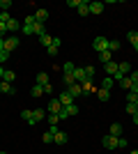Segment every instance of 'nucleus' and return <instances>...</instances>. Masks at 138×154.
Returning a JSON list of instances; mask_svg holds the SVG:
<instances>
[{
    "label": "nucleus",
    "mask_w": 138,
    "mask_h": 154,
    "mask_svg": "<svg viewBox=\"0 0 138 154\" xmlns=\"http://www.w3.org/2000/svg\"><path fill=\"white\" fill-rule=\"evenodd\" d=\"M35 28H37V21H35L32 14H28L23 26H21V30H23V35H35Z\"/></svg>",
    "instance_id": "f257e3e1"
},
{
    "label": "nucleus",
    "mask_w": 138,
    "mask_h": 154,
    "mask_svg": "<svg viewBox=\"0 0 138 154\" xmlns=\"http://www.w3.org/2000/svg\"><path fill=\"white\" fill-rule=\"evenodd\" d=\"M19 37H16V35H12V37H7L5 39V46H2V51L5 53H12V51H16V48H19Z\"/></svg>",
    "instance_id": "f03ea898"
},
{
    "label": "nucleus",
    "mask_w": 138,
    "mask_h": 154,
    "mask_svg": "<svg viewBox=\"0 0 138 154\" xmlns=\"http://www.w3.org/2000/svg\"><path fill=\"white\" fill-rule=\"evenodd\" d=\"M69 115H78V106L76 103H72V106H62V110H60V120H69Z\"/></svg>",
    "instance_id": "7ed1b4c3"
},
{
    "label": "nucleus",
    "mask_w": 138,
    "mask_h": 154,
    "mask_svg": "<svg viewBox=\"0 0 138 154\" xmlns=\"http://www.w3.org/2000/svg\"><path fill=\"white\" fill-rule=\"evenodd\" d=\"M92 48H94L97 53L108 51V39H106V37H94V42H92Z\"/></svg>",
    "instance_id": "20e7f679"
},
{
    "label": "nucleus",
    "mask_w": 138,
    "mask_h": 154,
    "mask_svg": "<svg viewBox=\"0 0 138 154\" xmlns=\"http://www.w3.org/2000/svg\"><path fill=\"white\" fill-rule=\"evenodd\" d=\"M101 145H104L106 149H118V138H115V136H104V140H101Z\"/></svg>",
    "instance_id": "39448f33"
},
{
    "label": "nucleus",
    "mask_w": 138,
    "mask_h": 154,
    "mask_svg": "<svg viewBox=\"0 0 138 154\" xmlns=\"http://www.w3.org/2000/svg\"><path fill=\"white\" fill-rule=\"evenodd\" d=\"M60 110H62L60 99H51V101H48V113H51V115H60Z\"/></svg>",
    "instance_id": "423d86ee"
},
{
    "label": "nucleus",
    "mask_w": 138,
    "mask_h": 154,
    "mask_svg": "<svg viewBox=\"0 0 138 154\" xmlns=\"http://www.w3.org/2000/svg\"><path fill=\"white\" fill-rule=\"evenodd\" d=\"M60 44H62V42H60V37H53V44L48 46V48H46V53H48L51 58H55V55H58V48H60Z\"/></svg>",
    "instance_id": "0eeeda50"
},
{
    "label": "nucleus",
    "mask_w": 138,
    "mask_h": 154,
    "mask_svg": "<svg viewBox=\"0 0 138 154\" xmlns=\"http://www.w3.org/2000/svg\"><path fill=\"white\" fill-rule=\"evenodd\" d=\"M32 16H35V21H37V23H44V26H46V21H48V12H46V9H37Z\"/></svg>",
    "instance_id": "6e6552de"
},
{
    "label": "nucleus",
    "mask_w": 138,
    "mask_h": 154,
    "mask_svg": "<svg viewBox=\"0 0 138 154\" xmlns=\"http://www.w3.org/2000/svg\"><path fill=\"white\" fill-rule=\"evenodd\" d=\"M74 81H76V83H85V81H87L83 67H76V69H74Z\"/></svg>",
    "instance_id": "1a4fd4ad"
},
{
    "label": "nucleus",
    "mask_w": 138,
    "mask_h": 154,
    "mask_svg": "<svg viewBox=\"0 0 138 154\" xmlns=\"http://www.w3.org/2000/svg\"><path fill=\"white\" fill-rule=\"evenodd\" d=\"M104 67H106V76L115 78V74H118V62H113V60H111V62H106Z\"/></svg>",
    "instance_id": "9d476101"
},
{
    "label": "nucleus",
    "mask_w": 138,
    "mask_h": 154,
    "mask_svg": "<svg viewBox=\"0 0 138 154\" xmlns=\"http://www.w3.org/2000/svg\"><path fill=\"white\" fill-rule=\"evenodd\" d=\"M67 90H69V94H72L74 99H78V97H83V90H81V83H74V85H69Z\"/></svg>",
    "instance_id": "9b49d317"
},
{
    "label": "nucleus",
    "mask_w": 138,
    "mask_h": 154,
    "mask_svg": "<svg viewBox=\"0 0 138 154\" xmlns=\"http://www.w3.org/2000/svg\"><path fill=\"white\" fill-rule=\"evenodd\" d=\"M122 131H124V129H122V124H120V122H113L111 129H108V134L115 136V138H120V136H122Z\"/></svg>",
    "instance_id": "f8f14e48"
},
{
    "label": "nucleus",
    "mask_w": 138,
    "mask_h": 154,
    "mask_svg": "<svg viewBox=\"0 0 138 154\" xmlns=\"http://www.w3.org/2000/svg\"><path fill=\"white\" fill-rule=\"evenodd\" d=\"M118 71L122 76H127V74H131V64L127 62V60H122V62H118Z\"/></svg>",
    "instance_id": "ddd939ff"
},
{
    "label": "nucleus",
    "mask_w": 138,
    "mask_h": 154,
    "mask_svg": "<svg viewBox=\"0 0 138 154\" xmlns=\"http://www.w3.org/2000/svg\"><path fill=\"white\" fill-rule=\"evenodd\" d=\"M60 103H62V106H72L74 103V97L69 94V90H65L62 94H60Z\"/></svg>",
    "instance_id": "4468645a"
},
{
    "label": "nucleus",
    "mask_w": 138,
    "mask_h": 154,
    "mask_svg": "<svg viewBox=\"0 0 138 154\" xmlns=\"http://www.w3.org/2000/svg\"><path fill=\"white\" fill-rule=\"evenodd\" d=\"M104 2H90V14H94V16H99V14L104 12Z\"/></svg>",
    "instance_id": "2eb2a0df"
},
{
    "label": "nucleus",
    "mask_w": 138,
    "mask_h": 154,
    "mask_svg": "<svg viewBox=\"0 0 138 154\" xmlns=\"http://www.w3.org/2000/svg\"><path fill=\"white\" fill-rule=\"evenodd\" d=\"M14 88H12V83H5V81H0V94H14Z\"/></svg>",
    "instance_id": "dca6fc26"
},
{
    "label": "nucleus",
    "mask_w": 138,
    "mask_h": 154,
    "mask_svg": "<svg viewBox=\"0 0 138 154\" xmlns=\"http://www.w3.org/2000/svg\"><path fill=\"white\" fill-rule=\"evenodd\" d=\"M35 83H37V85H41V88H44V85H48V83H51V81H48V74H46V71H39V74H37V81H35Z\"/></svg>",
    "instance_id": "f3484780"
},
{
    "label": "nucleus",
    "mask_w": 138,
    "mask_h": 154,
    "mask_svg": "<svg viewBox=\"0 0 138 154\" xmlns=\"http://www.w3.org/2000/svg\"><path fill=\"white\" fill-rule=\"evenodd\" d=\"M7 30L14 35V32H19V30H21V23H19L16 19H9V21H7Z\"/></svg>",
    "instance_id": "a211bd4d"
},
{
    "label": "nucleus",
    "mask_w": 138,
    "mask_h": 154,
    "mask_svg": "<svg viewBox=\"0 0 138 154\" xmlns=\"http://www.w3.org/2000/svg\"><path fill=\"white\" fill-rule=\"evenodd\" d=\"M44 115H46V110H44V108H35V110H32V122L37 124L39 120H46Z\"/></svg>",
    "instance_id": "6ab92c4d"
},
{
    "label": "nucleus",
    "mask_w": 138,
    "mask_h": 154,
    "mask_svg": "<svg viewBox=\"0 0 138 154\" xmlns=\"http://www.w3.org/2000/svg\"><path fill=\"white\" fill-rule=\"evenodd\" d=\"M53 143H55V145H65L67 143V134L65 131H58V134L53 136Z\"/></svg>",
    "instance_id": "aec40b11"
},
{
    "label": "nucleus",
    "mask_w": 138,
    "mask_h": 154,
    "mask_svg": "<svg viewBox=\"0 0 138 154\" xmlns=\"http://www.w3.org/2000/svg\"><path fill=\"white\" fill-rule=\"evenodd\" d=\"M76 12H78L81 16H87V14H90V2H87V0H83V2H81V7L76 9Z\"/></svg>",
    "instance_id": "412c9836"
},
{
    "label": "nucleus",
    "mask_w": 138,
    "mask_h": 154,
    "mask_svg": "<svg viewBox=\"0 0 138 154\" xmlns=\"http://www.w3.org/2000/svg\"><path fill=\"white\" fill-rule=\"evenodd\" d=\"M97 97L101 99V101H108V99H111V90H104V88H99V90H97Z\"/></svg>",
    "instance_id": "4be33fe9"
},
{
    "label": "nucleus",
    "mask_w": 138,
    "mask_h": 154,
    "mask_svg": "<svg viewBox=\"0 0 138 154\" xmlns=\"http://www.w3.org/2000/svg\"><path fill=\"white\" fill-rule=\"evenodd\" d=\"M21 117H23V120H26V122L28 124H32V127H35V122H32V110H21Z\"/></svg>",
    "instance_id": "5701e85b"
},
{
    "label": "nucleus",
    "mask_w": 138,
    "mask_h": 154,
    "mask_svg": "<svg viewBox=\"0 0 138 154\" xmlns=\"http://www.w3.org/2000/svg\"><path fill=\"white\" fill-rule=\"evenodd\" d=\"M113 85H115V78H111V76H106L104 81H101V88H104V90H111Z\"/></svg>",
    "instance_id": "b1692460"
},
{
    "label": "nucleus",
    "mask_w": 138,
    "mask_h": 154,
    "mask_svg": "<svg viewBox=\"0 0 138 154\" xmlns=\"http://www.w3.org/2000/svg\"><path fill=\"white\" fill-rule=\"evenodd\" d=\"M120 48H122V44H120L118 39H111V42H108V51H111V53L120 51Z\"/></svg>",
    "instance_id": "393cba45"
},
{
    "label": "nucleus",
    "mask_w": 138,
    "mask_h": 154,
    "mask_svg": "<svg viewBox=\"0 0 138 154\" xmlns=\"http://www.w3.org/2000/svg\"><path fill=\"white\" fill-rule=\"evenodd\" d=\"M97 55H99V62H111V55H113V53L111 51H104V53H97Z\"/></svg>",
    "instance_id": "a878e982"
},
{
    "label": "nucleus",
    "mask_w": 138,
    "mask_h": 154,
    "mask_svg": "<svg viewBox=\"0 0 138 154\" xmlns=\"http://www.w3.org/2000/svg\"><path fill=\"white\" fill-rule=\"evenodd\" d=\"M2 81H5V83H12V81H16V74H14V71H9V69H5V76H2Z\"/></svg>",
    "instance_id": "bb28decb"
},
{
    "label": "nucleus",
    "mask_w": 138,
    "mask_h": 154,
    "mask_svg": "<svg viewBox=\"0 0 138 154\" xmlns=\"http://www.w3.org/2000/svg\"><path fill=\"white\" fill-rule=\"evenodd\" d=\"M39 42H41V44L46 46V48H48V46L53 44V37H51V35H48V32H46V35H41V37H39Z\"/></svg>",
    "instance_id": "cd10ccee"
},
{
    "label": "nucleus",
    "mask_w": 138,
    "mask_h": 154,
    "mask_svg": "<svg viewBox=\"0 0 138 154\" xmlns=\"http://www.w3.org/2000/svg\"><path fill=\"white\" fill-rule=\"evenodd\" d=\"M127 39H129V44H133V46H136V44H138V32H136V30H129Z\"/></svg>",
    "instance_id": "c85d7f7f"
},
{
    "label": "nucleus",
    "mask_w": 138,
    "mask_h": 154,
    "mask_svg": "<svg viewBox=\"0 0 138 154\" xmlns=\"http://www.w3.org/2000/svg\"><path fill=\"white\" fill-rule=\"evenodd\" d=\"M118 83H120V88H122V90H127V92H129V88H131V78H122V81H118Z\"/></svg>",
    "instance_id": "c756f323"
},
{
    "label": "nucleus",
    "mask_w": 138,
    "mask_h": 154,
    "mask_svg": "<svg viewBox=\"0 0 138 154\" xmlns=\"http://www.w3.org/2000/svg\"><path fill=\"white\" fill-rule=\"evenodd\" d=\"M127 113H129L131 117L138 113V108H136V103H133V101H127Z\"/></svg>",
    "instance_id": "7c9ffc66"
},
{
    "label": "nucleus",
    "mask_w": 138,
    "mask_h": 154,
    "mask_svg": "<svg viewBox=\"0 0 138 154\" xmlns=\"http://www.w3.org/2000/svg\"><path fill=\"white\" fill-rule=\"evenodd\" d=\"M35 35H37V37L46 35V26H44V23H37V28H35Z\"/></svg>",
    "instance_id": "2f4dec72"
},
{
    "label": "nucleus",
    "mask_w": 138,
    "mask_h": 154,
    "mask_svg": "<svg viewBox=\"0 0 138 154\" xmlns=\"http://www.w3.org/2000/svg\"><path fill=\"white\" fill-rule=\"evenodd\" d=\"M74 69H76V64H74V62H65V67H62L65 74H74Z\"/></svg>",
    "instance_id": "473e14b6"
},
{
    "label": "nucleus",
    "mask_w": 138,
    "mask_h": 154,
    "mask_svg": "<svg viewBox=\"0 0 138 154\" xmlns=\"http://www.w3.org/2000/svg\"><path fill=\"white\" fill-rule=\"evenodd\" d=\"M83 69H85V78H87V81H92V76H94V67L87 64V67H83Z\"/></svg>",
    "instance_id": "72a5a7b5"
},
{
    "label": "nucleus",
    "mask_w": 138,
    "mask_h": 154,
    "mask_svg": "<svg viewBox=\"0 0 138 154\" xmlns=\"http://www.w3.org/2000/svg\"><path fill=\"white\" fill-rule=\"evenodd\" d=\"M41 94H44V88L35 83V85H32V97H41Z\"/></svg>",
    "instance_id": "f704fd0d"
},
{
    "label": "nucleus",
    "mask_w": 138,
    "mask_h": 154,
    "mask_svg": "<svg viewBox=\"0 0 138 154\" xmlns=\"http://www.w3.org/2000/svg\"><path fill=\"white\" fill-rule=\"evenodd\" d=\"M81 90H83V94L92 92V83H90V81H85V83H81Z\"/></svg>",
    "instance_id": "c9c22d12"
},
{
    "label": "nucleus",
    "mask_w": 138,
    "mask_h": 154,
    "mask_svg": "<svg viewBox=\"0 0 138 154\" xmlns=\"http://www.w3.org/2000/svg\"><path fill=\"white\" fill-rule=\"evenodd\" d=\"M76 81H74V74H65V85L69 88V85H74Z\"/></svg>",
    "instance_id": "e433bc0d"
},
{
    "label": "nucleus",
    "mask_w": 138,
    "mask_h": 154,
    "mask_svg": "<svg viewBox=\"0 0 138 154\" xmlns=\"http://www.w3.org/2000/svg\"><path fill=\"white\" fill-rule=\"evenodd\" d=\"M9 7H12V2H9V0H0V9H2V12H7Z\"/></svg>",
    "instance_id": "4c0bfd02"
},
{
    "label": "nucleus",
    "mask_w": 138,
    "mask_h": 154,
    "mask_svg": "<svg viewBox=\"0 0 138 154\" xmlns=\"http://www.w3.org/2000/svg\"><path fill=\"white\" fill-rule=\"evenodd\" d=\"M46 120H48V124H58V122H60V117H58V115H51V113H48V117H46Z\"/></svg>",
    "instance_id": "58836bf2"
},
{
    "label": "nucleus",
    "mask_w": 138,
    "mask_h": 154,
    "mask_svg": "<svg viewBox=\"0 0 138 154\" xmlns=\"http://www.w3.org/2000/svg\"><path fill=\"white\" fill-rule=\"evenodd\" d=\"M127 145H129V143H127V138H122V136H120V138H118V147H120V149H124Z\"/></svg>",
    "instance_id": "ea45409f"
},
{
    "label": "nucleus",
    "mask_w": 138,
    "mask_h": 154,
    "mask_svg": "<svg viewBox=\"0 0 138 154\" xmlns=\"http://www.w3.org/2000/svg\"><path fill=\"white\" fill-rule=\"evenodd\" d=\"M41 140H44V143H53V134H51V131H46V134L41 136Z\"/></svg>",
    "instance_id": "a19ab883"
},
{
    "label": "nucleus",
    "mask_w": 138,
    "mask_h": 154,
    "mask_svg": "<svg viewBox=\"0 0 138 154\" xmlns=\"http://www.w3.org/2000/svg\"><path fill=\"white\" fill-rule=\"evenodd\" d=\"M9 19H12V16H9V12H0V21H2V23H7Z\"/></svg>",
    "instance_id": "79ce46f5"
},
{
    "label": "nucleus",
    "mask_w": 138,
    "mask_h": 154,
    "mask_svg": "<svg viewBox=\"0 0 138 154\" xmlns=\"http://www.w3.org/2000/svg\"><path fill=\"white\" fill-rule=\"evenodd\" d=\"M81 2H83V0H69L67 5H69V7H76V9H78V7H81Z\"/></svg>",
    "instance_id": "37998d69"
},
{
    "label": "nucleus",
    "mask_w": 138,
    "mask_h": 154,
    "mask_svg": "<svg viewBox=\"0 0 138 154\" xmlns=\"http://www.w3.org/2000/svg\"><path fill=\"white\" fill-rule=\"evenodd\" d=\"M129 78H131L133 83H138V71H136V69H131V74H129Z\"/></svg>",
    "instance_id": "c03bdc74"
},
{
    "label": "nucleus",
    "mask_w": 138,
    "mask_h": 154,
    "mask_svg": "<svg viewBox=\"0 0 138 154\" xmlns=\"http://www.w3.org/2000/svg\"><path fill=\"white\" fill-rule=\"evenodd\" d=\"M5 32H7V23L0 21V37H5Z\"/></svg>",
    "instance_id": "a18cd8bd"
},
{
    "label": "nucleus",
    "mask_w": 138,
    "mask_h": 154,
    "mask_svg": "<svg viewBox=\"0 0 138 154\" xmlns=\"http://www.w3.org/2000/svg\"><path fill=\"white\" fill-rule=\"evenodd\" d=\"M44 94H53V85H51V83L44 85Z\"/></svg>",
    "instance_id": "49530a36"
},
{
    "label": "nucleus",
    "mask_w": 138,
    "mask_h": 154,
    "mask_svg": "<svg viewBox=\"0 0 138 154\" xmlns=\"http://www.w3.org/2000/svg\"><path fill=\"white\" fill-rule=\"evenodd\" d=\"M7 58H9V53H5V51H0V62H5Z\"/></svg>",
    "instance_id": "de8ad7c7"
},
{
    "label": "nucleus",
    "mask_w": 138,
    "mask_h": 154,
    "mask_svg": "<svg viewBox=\"0 0 138 154\" xmlns=\"http://www.w3.org/2000/svg\"><path fill=\"white\" fill-rule=\"evenodd\" d=\"M2 46H5V37H0V51H2Z\"/></svg>",
    "instance_id": "09e8293b"
},
{
    "label": "nucleus",
    "mask_w": 138,
    "mask_h": 154,
    "mask_svg": "<svg viewBox=\"0 0 138 154\" xmlns=\"http://www.w3.org/2000/svg\"><path fill=\"white\" fill-rule=\"evenodd\" d=\"M133 124H138V113H136V115H133Z\"/></svg>",
    "instance_id": "8fccbe9b"
},
{
    "label": "nucleus",
    "mask_w": 138,
    "mask_h": 154,
    "mask_svg": "<svg viewBox=\"0 0 138 154\" xmlns=\"http://www.w3.org/2000/svg\"><path fill=\"white\" fill-rule=\"evenodd\" d=\"M2 76H5V69H2V67H0V78H2Z\"/></svg>",
    "instance_id": "3c124183"
},
{
    "label": "nucleus",
    "mask_w": 138,
    "mask_h": 154,
    "mask_svg": "<svg viewBox=\"0 0 138 154\" xmlns=\"http://www.w3.org/2000/svg\"><path fill=\"white\" fill-rule=\"evenodd\" d=\"M129 154H138V149H131V152H129Z\"/></svg>",
    "instance_id": "603ef678"
},
{
    "label": "nucleus",
    "mask_w": 138,
    "mask_h": 154,
    "mask_svg": "<svg viewBox=\"0 0 138 154\" xmlns=\"http://www.w3.org/2000/svg\"><path fill=\"white\" fill-rule=\"evenodd\" d=\"M133 48H136V53H138V44H136V46H133Z\"/></svg>",
    "instance_id": "864d4df0"
},
{
    "label": "nucleus",
    "mask_w": 138,
    "mask_h": 154,
    "mask_svg": "<svg viewBox=\"0 0 138 154\" xmlns=\"http://www.w3.org/2000/svg\"><path fill=\"white\" fill-rule=\"evenodd\" d=\"M0 154H7V152H0Z\"/></svg>",
    "instance_id": "5fc2aeb1"
}]
</instances>
